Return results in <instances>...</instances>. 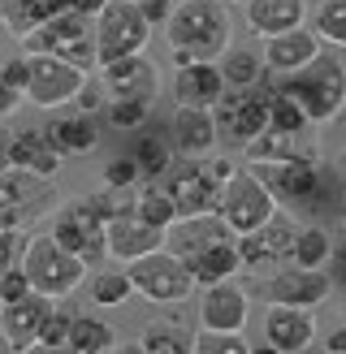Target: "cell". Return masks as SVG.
I'll use <instances>...</instances> for the list:
<instances>
[{
  "instance_id": "6da1fadb",
  "label": "cell",
  "mask_w": 346,
  "mask_h": 354,
  "mask_svg": "<svg viewBox=\"0 0 346 354\" xmlns=\"http://www.w3.org/2000/svg\"><path fill=\"white\" fill-rule=\"evenodd\" d=\"M230 30L234 22L221 0H173V13L165 22L173 65H217L230 52Z\"/></svg>"
},
{
  "instance_id": "7a4b0ae2",
  "label": "cell",
  "mask_w": 346,
  "mask_h": 354,
  "mask_svg": "<svg viewBox=\"0 0 346 354\" xmlns=\"http://www.w3.org/2000/svg\"><path fill=\"white\" fill-rule=\"evenodd\" d=\"M277 91L299 104L311 126H320V121H334L342 113V104H346V69L334 57H316L311 65L286 74Z\"/></svg>"
},
{
  "instance_id": "3957f363",
  "label": "cell",
  "mask_w": 346,
  "mask_h": 354,
  "mask_svg": "<svg viewBox=\"0 0 346 354\" xmlns=\"http://www.w3.org/2000/svg\"><path fill=\"white\" fill-rule=\"evenodd\" d=\"M17 268L26 272L30 281V294L39 298H52V303H61L69 298L82 281H86V263L78 255H69L65 246L52 242V234H39V238H26L22 246V259H17Z\"/></svg>"
},
{
  "instance_id": "277c9868",
  "label": "cell",
  "mask_w": 346,
  "mask_h": 354,
  "mask_svg": "<svg viewBox=\"0 0 346 354\" xmlns=\"http://www.w3.org/2000/svg\"><path fill=\"white\" fill-rule=\"evenodd\" d=\"M147 39H152V22H147L143 5H134V0H109V5L95 13V57H100V69L113 65V61H126V57L147 52Z\"/></svg>"
},
{
  "instance_id": "5b68a950",
  "label": "cell",
  "mask_w": 346,
  "mask_h": 354,
  "mask_svg": "<svg viewBox=\"0 0 346 354\" xmlns=\"http://www.w3.org/2000/svg\"><path fill=\"white\" fill-rule=\"evenodd\" d=\"M217 216L225 221V229H230L234 238H247L251 229H260L273 212H277V199L264 190V182L251 173V169H234L230 177L221 182L217 190Z\"/></svg>"
},
{
  "instance_id": "8992f818",
  "label": "cell",
  "mask_w": 346,
  "mask_h": 354,
  "mask_svg": "<svg viewBox=\"0 0 346 354\" xmlns=\"http://www.w3.org/2000/svg\"><path fill=\"white\" fill-rule=\"evenodd\" d=\"M126 277L138 298H147V303H161V307H178L186 303L190 294H195V277L186 272V263L178 255H169L165 246L161 251H147L126 263Z\"/></svg>"
},
{
  "instance_id": "52a82bcc",
  "label": "cell",
  "mask_w": 346,
  "mask_h": 354,
  "mask_svg": "<svg viewBox=\"0 0 346 354\" xmlns=\"http://www.w3.org/2000/svg\"><path fill=\"white\" fill-rule=\"evenodd\" d=\"M268 91L273 86V74L260 78V86H247V91H225L212 109V121H217V138L234 147H247L251 138H260L268 130Z\"/></svg>"
},
{
  "instance_id": "ba28073f",
  "label": "cell",
  "mask_w": 346,
  "mask_h": 354,
  "mask_svg": "<svg viewBox=\"0 0 346 354\" xmlns=\"http://www.w3.org/2000/svg\"><path fill=\"white\" fill-rule=\"evenodd\" d=\"M104 229H109V216H104V207L91 199H78L57 212V221H52V242L65 246L69 255H78L86 268L91 263H104L109 259V238H104Z\"/></svg>"
},
{
  "instance_id": "9c48e42d",
  "label": "cell",
  "mask_w": 346,
  "mask_h": 354,
  "mask_svg": "<svg viewBox=\"0 0 346 354\" xmlns=\"http://www.w3.org/2000/svg\"><path fill=\"white\" fill-rule=\"evenodd\" d=\"M165 194L173 199V212L178 216H203V212L217 207V190H221V177H217V165L208 160H173L161 177Z\"/></svg>"
},
{
  "instance_id": "30bf717a",
  "label": "cell",
  "mask_w": 346,
  "mask_h": 354,
  "mask_svg": "<svg viewBox=\"0 0 346 354\" xmlns=\"http://www.w3.org/2000/svg\"><path fill=\"white\" fill-rule=\"evenodd\" d=\"M86 91V69L65 65L61 57H26V91L35 109H65Z\"/></svg>"
},
{
  "instance_id": "8fae6325",
  "label": "cell",
  "mask_w": 346,
  "mask_h": 354,
  "mask_svg": "<svg viewBox=\"0 0 346 354\" xmlns=\"http://www.w3.org/2000/svg\"><path fill=\"white\" fill-rule=\"evenodd\" d=\"M52 207V186L44 177H30L22 169H5L0 173V229H17L35 225Z\"/></svg>"
},
{
  "instance_id": "7c38bea8",
  "label": "cell",
  "mask_w": 346,
  "mask_h": 354,
  "mask_svg": "<svg viewBox=\"0 0 346 354\" xmlns=\"http://www.w3.org/2000/svg\"><path fill=\"white\" fill-rule=\"evenodd\" d=\"M329 290H334V281L325 268H282L260 281V294L268 307H299V311H316L329 298Z\"/></svg>"
},
{
  "instance_id": "4fadbf2b",
  "label": "cell",
  "mask_w": 346,
  "mask_h": 354,
  "mask_svg": "<svg viewBox=\"0 0 346 354\" xmlns=\"http://www.w3.org/2000/svg\"><path fill=\"white\" fill-rule=\"evenodd\" d=\"M294 234H299V225L290 216H282V212H273L260 229H251L247 238H238L242 268H273V263H286L290 246H294Z\"/></svg>"
},
{
  "instance_id": "5bb4252c",
  "label": "cell",
  "mask_w": 346,
  "mask_h": 354,
  "mask_svg": "<svg viewBox=\"0 0 346 354\" xmlns=\"http://www.w3.org/2000/svg\"><path fill=\"white\" fill-rule=\"evenodd\" d=\"M251 315V294L238 286V281H217V286H203L199 298V324L208 333H242Z\"/></svg>"
},
{
  "instance_id": "9a60e30c",
  "label": "cell",
  "mask_w": 346,
  "mask_h": 354,
  "mask_svg": "<svg viewBox=\"0 0 346 354\" xmlns=\"http://www.w3.org/2000/svg\"><path fill=\"white\" fill-rule=\"evenodd\" d=\"M221 242H234V234L225 229V221L217 212H203V216H178L169 229H165V251L178 255L182 263L195 259L199 251H212Z\"/></svg>"
},
{
  "instance_id": "2e32d148",
  "label": "cell",
  "mask_w": 346,
  "mask_h": 354,
  "mask_svg": "<svg viewBox=\"0 0 346 354\" xmlns=\"http://www.w3.org/2000/svg\"><path fill=\"white\" fill-rule=\"evenodd\" d=\"M100 74H104V91H109V100H143V104H152L156 95H161V69H156L143 52L104 65Z\"/></svg>"
},
{
  "instance_id": "e0dca14e",
  "label": "cell",
  "mask_w": 346,
  "mask_h": 354,
  "mask_svg": "<svg viewBox=\"0 0 346 354\" xmlns=\"http://www.w3.org/2000/svg\"><path fill=\"white\" fill-rule=\"evenodd\" d=\"M52 311V298H39V294H26L22 303L13 307H0V337L13 354H22L30 346H39V328Z\"/></svg>"
},
{
  "instance_id": "ac0fdd59",
  "label": "cell",
  "mask_w": 346,
  "mask_h": 354,
  "mask_svg": "<svg viewBox=\"0 0 346 354\" xmlns=\"http://www.w3.org/2000/svg\"><path fill=\"white\" fill-rule=\"evenodd\" d=\"M264 69L277 78H286L294 74V69H303L311 65L316 57H325V44L311 35V26H299V30H286V35H277V39H264Z\"/></svg>"
},
{
  "instance_id": "d6986e66",
  "label": "cell",
  "mask_w": 346,
  "mask_h": 354,
  "mask_svg": "<svg viewBox=\"0 0 346 354\" xmlns=\"http://www.w3.org/2000/svg\"><path fill=\"white\" fill-rule=\"evenodd\" d=\"M264 342L277 354H303L316 342V320H311V311H299V307H268Z\"/></svg>"
},
{
  "instance_id": "ffe728a7",
  "label": "cell",
  "mask_w": 346,
  "mask_h": 354,
  "mask_svg": "<svg viewBox=\"0 0 346 354\" xmlns=\"http://www.w3.org/2000/svg\"><path fill=\"white\" fill-rule=\"evenodd\" d=\"M225 95V78L217 65H182L173 74V100L178 109H217V100Z\"/></svg>"
},
{
  "instance_id": "44dd1931",
  "label": "cell",
  "mask_w": 346,
  "mask_h": 354,
  "mask_svg": "<svg viewBox=\"0 0 346 354\" xmlns=\"http://www.w3.org/2000/svg\"><path fill=\"white\" fill-rule=\"evenodd\" d=\"M104 238H109V259L130 263V259L147 255V251H161V246H165V229H152L138 216H113L109 229H104Z\"/></svg>"
},
{
  "instance_id": "7402d4cb",
  "label": "cell",
  "mask_w": 346,
  "mask_h": 354,
  "mask_svg": "<svg viewBox=\"0 0 346 354\" xmlns=\"http://www.w3.org/2000/svg\"><path fill=\"white\" fill-rule=\"evenodd\" d=\"M9 160H13V169H22V173H30V177H44V182H52V177L61 173V160H65V156L48 143L44 130H22V134H13Z\"/></svg>"
},
{
  "instance_id": "603a6c76",
  "label": "cell",
  "mask_w": 346,
  "mask_h": 354,
  "mask_svg": "<svg viewBox=\"0 0 346 354\" xmlns=\"http://www.w3.org/2000/svg\"><path fill=\"white\" fill-rule=\"evenodd\" d=\"M307 17L303 0H247V26L260 39H277L286 30H299Z\"/></svg>"
},
{
  "instance_id": "cb8c5ba5",
  "label": "cell",
  "mask_w": 346,
  "mask_h": 354,
  "mask_svg": "<svg viewBox=\"0 0 346 354\" xmlns=\"http://www.w3.org/2000/svg\"><path fill=\"white\" fill-rule=\"evenodd\" d=\"M65 9H69V0H0V22H5L13 39H26L30 30L48 26Z\"/></svg>"
},
{
  "instance_id": "d4e9b609",
  "label": "cell",
  "mask_w": 346,
  "mask_h": 354,
  "mask_svg": "<svg viewBox=\"0 0 346 354\" xmlns=\"http://www.w3.org/2000/svg\"><path fill=\"white\" fill-rule=\"evenodd\" d=\"M173 143L182 156H208L217 147V121L208 109H178L173 113Z\"/></svg>"
},
{
  "instance_id": "484cf974",
  "label": "cell",
  "mask_w": 346,
  "mask_h": 354,
  "mask_svg": "<svg viewBox=\"0 0 346 354\" xmlns=\"http://www.w3.org/2000/svg\"><path fill=\"white\" fill-rule=\"evenodd\" d=\"M44 134L61 156H86V151L100 147V126H95V117H86V113L82 117H52Z\"/></svg>"
},
{
  "instance_id": "4316f807",
  "label": "cell",
  "mask_w": 346,
  "mask_h": 354,
  "mask_svg": "<svg viewBox=\"0 0 346 354\" xmlns=\"http://www.w3.org/2000/svg\"><path fill=\"white\" fill-rule=\"evenodd\" d=\"M242 268V255H238V238L234 242H221L212 251H199L195 259H186V272L195 277V286H217V281H234Z\"/></svg>"
},
{
  "instance_id": "83f0119b",
  "label": "cell",
  "mask_w": 346,
  "mask_h": 354,
  "mask_svg": "<svg viewBox=\"0 0 346 354\" xmlns=\"http://www.w3.org/2000/svg\"><path fill=\"white\" fill-rule=\"evenodd\" d=\"M217 69H221V78H225V91H247V86H260V78L268 74L264 57L251 52V48H230L217 61Z\"/></svg>"
},
{
  "instance_id": "f1b7e54d",
  "label": "cell",
  "mask_w": 346,
  "mask_h": 354,
  "mask_svg": "<svg viewBox=\"0 0 346 354\" xmlns=\"http://www.w3.org/2000/svg\"><path fill=\"white\" fill-rule=\"evenodd\" d=\"M247 169H260V165H286V160H299V138L290 134H277V130H264L260 138H251L247 147Z\"/></svg>"
},
{
  "instance_id": "f546056e",
  "label": "cell",
  "mask_w": 346,
  "mask_h": 354,
  "mask_svg": "<svg viewBox=\"0 0 346 354\" xmlns=\"http://www.w3.org/2000/svg\"><path fill=\"white\" fill-rule=\"evenodd\" d=\"M117 346L113 324L95 320V315H74V328H69V354H109Z\"/></svg>"
},
{
  "instance_id": "4dcf8cb0",
  "label": "cell",
  "mask_w": 346,
  "mask_h": 354,
  "mask_svg": "<svg viewBox=\"0 0 346 354\" xmlns=\"http://www.w3.org/2000/svg\"><path fill=\"white\" fill-rule=\"evenodd\" d=\"M334 259V242H329L325 229H299L294 234V246H290V263L294 268H325V263Z\"/></svg>"
},
{
  "instance_id": "1f68e13d",
  "label": "cell",
  "mask_w": 346,
  "mask_h": 354,
  "mask_svg": "<svg viewBox=\"0 0 346 354\" xmlns=\"http://www.w3.org/2000/svg\"><path fill=\"white\" fill-rule=\"evenodd\" d=\"M190 328L186 324H173V320H156V324H147L143 328V346L147 354H190Z\"/></svg>"
},
{
  "instance_id": "d6a6232c",
  "label": "cell",
  "mask_w": 346,
  "mask_h": 354,
  "mask_svg": "<svg viewBox=\"0 0 346 354\" xmlns=\"http://www.w3.org/2000/svg\"><path fill=\"white\" fill-rule=\"evenodd\" d=\"M130 160L138 165V177H152V182H161L165 169L173 165V147H169V138H161V134H143Z\"/></svg>"
},
{
  "instance_id": "836d02e7",
  "label": "cell",
  "mask_w": 346,
  "mask_h": 354,
  "mask_svg": "<svg viewBox=\"0 0 346 354\" xmlns=\"http://www.w3.org/2000/svg\"><path fill=\"white\" fill-rule=\"evenodd\" d=\"M134 216L152 229H169L178 221V212H173V199L165 194V186H143L134 194Z\"/></svg>"
},
{
  "instance_id": "e575fe53",
  "label": "cell",
  "mask_w": 346,
  "mask_h": 354,
  "mask_svg": "<svg viewBox=\"0 0 346 354\" xmlns=\"http://www.w3.org/2000/svg\"><path fill=\"white\" fill-rule=\"evenodd\" d=\"M311 35L320 44L346 48V0H320L316 13H311Z\"/></svg>"
},
{
  "instance_id": "d590c367",
  "label": "cell",
  "mask_w": 346,
  "mask_h": 354,
  "mask_svg": "<svg viewBox=\"0 0 346 354\" xmlns=\"http://www.w3.org/2000/svg\"><path fill=\"white\" fill-rule=\"evenodd\" d=\"M307 126H311V121L303 117V109H299V104H294L290 95L268 91V130L290 134V138H303V134H307Z\"/></svg>"
},
{
  "instance_id": "8d00e7d4",
  "label": "cell",
  "mask_w": 346,
  "mask_h": 354,
  "mask_svg": "<svg viewBox=\"0 0 346 354\" xmlns=\"http://www.w3.org/2000/svg\"><path fill=\"white\" fill-rule=\"evenodd\" d=\"M130 294H134V286L126 272H95L91 277V303L95 307H121Z\"/></svg>"
},
{
  "instance_id": "74e56055",
  "label": "cell",
  "mask_w": 346,
  "mask_h": 354,
  "mask_svg": "<svg viewBox=\"0 0 346 354\" xmlns=\"http://www.w3.org/2000/svg\"><path fill=\"white\" fill-rule=\"evenodd\" d=\"M69 328H74V311L52 303L48 320H44V328H39V346H44V350H69Z\"/></svg>"
},
{
  "instance_id": "f35d334b",
  "label": "cell",
  "mask_w": 346,
  "mask_h": 354,
  "mask_svg": "<svg viewBox=\"0 0 346 354\" xmlns=\"http://www.w3.org/2000/svg\"><path fill=\"white\" fill-rule=\"evenodd\" d=\"M190 354H251L247 337L242 333H195V342H190Z\"/></svg>"
},
{
  "instance_id": "ab89813d",
  "label": "cell",
  "mask_w": 346,
  "mask_h": 354,
  "mask_svg": "<svg viewBox=\"0 0 346 354\" xmlns=\"http://www.w3.org/2000/svg\"><path fill=\"white\" fill-rule=\"evenodd\" d=\"M147 113H152V104H143V100H109V126H117V130L143 126Z\"/></svg>"
},
{
  "instance_id": "60d3db41",
  "label": "cell",
  "mask_w": 346,
  "mask_h": 354,
  "mask_svg": "<svg viewBox=\"0 0 346 354\" xmlns=\"http://www.w3.org/2000/svg\"><path fill=\"white\" fill-rule=\"evenodd\" d=\"M104 186L109 190H134L138 186V165L130 160V156L126 160H109L104 165Z\"/></svg>"
},
{
  "instance_id": "b9f144b4",
  "label": "cell",
  "mask_w": 346,
  "mask_h": 354,
  "mask_svg": "<svg viewBox=\"0 0 346 354\" xmlns=\"http://www.w3.org/2000/svg\"><path fill=\"white\" fill-rule=\"evenodd\" d=\"M30 294V281L22 268H9L5 277H0V307H13V303H22V298Z\"/></svg>"
},
{
  "instance_id": "7bdbcfd3",
  "label": "cell",
  "mask_w": 346,
  "mask_h": 354,
  "mask_svg": "<svg viewBox=\"0 0 346 354\" xmlns=\"http://www.w3.org/2000/svg\"><path fill=\"white\" fill-rule=\"evenodd\" d=\"M22 246H26V238L17 234V229H5V234H0V277H5L9 268H17V259H22Z\"/></svg>"
},
{
  "instance_id": "ee69618b",
  "label": "cell",
  "mask_w": 346,
  "mask_h": 354,
  "mask_svg": "<svg viewBox=\"0 0 346 354\" xmlns=\"http://www.w3.org/2000/svg\"><path fill=\"white\" fill-rule=\"evenodd\" d=\"M0 78H5L13 91H26V57H13V61H5L0 65Z\"/></svg>"
},
{
  "instance_id": "f6af8a7d",
  "label": "cell",
  "mask_w": 346,
  "mask_h": 354,
  "mask_svg": "<svg viewBox=\"0 0 346 354\" xmlns=\"http://www.w3.org/2000/svg\"><path fill=\"white\" fill-rule=\"evenodd\" d=\"M17 104H22V91H13V86H9L5 78H0V117H9V113L17 109Z\"/></svg>"
},
{
  "instance_id": "bcb514c9",
  "label": "cell",
  "mask_w": 346,
  "mask_h": 354,
  "mask_svg": "<svg viewBox=\"0 0 346 354\" xmlns=\"http://www.w3.org/2000/svg\"><path fill=\"white\" fill-rule=\"evenodd\" d=\"M143 13H147V22H169L173 0H152V5H143Z\"/></svg>"
},
{
  "instance_id": "7dc6e473",
  "label": "cell",
  "mask_w": 346,
  "mask_h": 354,
  "mask_svg": "<svg viewBox=\"0 0 346 354\" xmlns=\"http://www.w3.org/2000/svg\"><path fill=\"white\" fill-rule=\"evenodd\" d=\"M325 350H329V354H346V324H338V328L325 337Z\"/></svg>"
},
{
  "instance_id": "c3c4849f",
  "label": "cell",
  "mask_w": 346,
  "mask_h": 354,
  "mask_svg": "<svg viewBox=\"0 0 346 354\" xmlns=\"http://www.w3.org/2000/svg\"><path fill=\"white\" fill-rule=\"evenodd\" d=\"M9 147H13V134H9V126H0V173H5V169H13V160H9Z\"/></svg>"
},
{
  "instance_id": "681fc988",
  "label": "cell",
  "mask_w": 346,
  "mask_h": 354,
  "mask_svg": "<svg viewBox=\"0 0 346 354\" xmlns=\"http://www.w3.org/2000/svg\"><path fill=\"white\" fill-rule=\"evenodd\" d=\"M109 354H147L143 346H138V342H126V346H113Z\"/></svg>"
},
{
  "instance_id": "f907efd6",
  "label": "cell",
  "mask_w": 346,
  "mask_h": 354,
  "mask_svg": "<svg viewBox=\"0 0 346 354\" xmlns=\"http://www.w3.org/2000/svg\"><path fill=\"white\" fill-rule=\"evenodd\" d=\"M334 259H338V272H342V281H346V246H342V251H334Z\"/></svg>"
},
{
  "instance_id": "816d5d0a",
  "label": "cell",
  "mask_w": 346,
  "mask_h": 354,
  "mask_svg": "<svg viewBox=\"0 0 346 354\" xmlns=\"http://www.w3.org/2000/svg\"><path fill=\"white\" fill-rule=\"evenodd\" d=\"M22 354H65V350H44V346H30V350H22Z\"/></svg>"
},
{
  "instance_id": "f5cc1de1",
  "label": "cell",
  "mask_w": 346,
  "mask_h": 354,
  "mask_svg": "<svg viewBox=\"0 0 346 354\" xmlns=\"http://www.w3.org/2000/svg\"><path fill=\"white\" fill-rule=\"evenodd\" d=\"M251 354H277V350H273V346L264 342V346H251Z\"/></svg>"
},
{
  "instance_id": "db71d44e",
  "label": "cell",
  "mask_w": 346,
  "mask_h": 354,
  "mask_svg": "<svg viewBox=\"0 0 346 354\" xmlns=\"http://www.w3.org/2000/svg\"><path fill=\"white\" fill-rule=\"evenodd\" d=\"M338 212H342V221H346V194H342V203H338Z\"/></svg>"
},
{
  "instance_id": "11a10c76",
  "label": "cell",
  "mask_w": 346,
  "mask_h": 354,
  "mask_svg": "<svg viewBox=\"0 0 346 354\" xmlns=\"http://www.w3.org/2000/svg\"><path fill=\"white\" fill-rule=\"evenodd\" d=\"M134 5H152V0H134Z\"/></svg>"
},
{
  "instance_id": "9f6ffc18",
  "label": "cell",
  "mask_w": 346,
  "mask_h": 354,
  "mask_svg": "<svg viewBox=\"0 0 346 354\" xmlns=\"http://www.w3.org/2000/svg\"><path fill=\"white\" fill-rule=\"evenodd\" d=\"M234 5H247V0H234Z\"/></svg>"
},
{
  "instance_id": "6f0895ef",
  "label": "cell",
  "mask_w": 346,
  "mask_h": 354,
  "mask_svg": "<svg viewBox=\"0 0 346 354\" xmlns=\"http://www.w3.org/2000/svg\"><path fill=\"white\" fill-rule=\"evenodd\" d=\"M0 234H5V229H0Z\"/></svg>"
},
{
  "instance_id": "680465c9",
  "label": "cell",
  "mask_w": 346,
  "mask_h": 354,
  "mask_svg": "<svg viewBox=\"0 0 346 354\" xmlns=\"http://www.w3.org/2000/svg\"><path fill=\"white\" fill-rule=\"evenodd\" d=\"M342 109H346V104H342Z\"/></svg>"
}]
</instances>
